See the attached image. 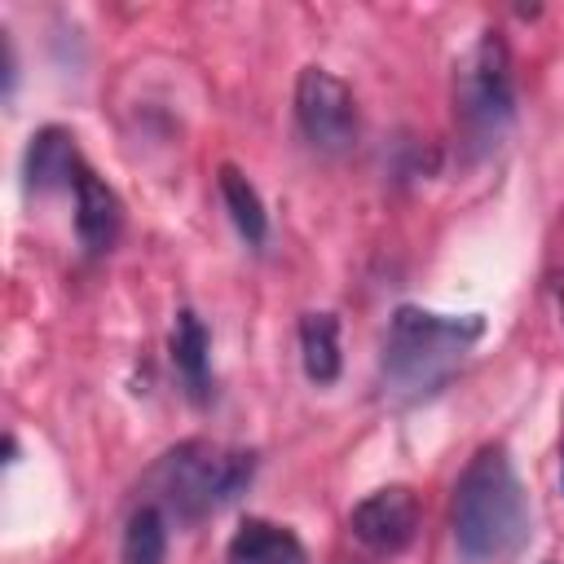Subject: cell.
Returning <instances> with one entry per match:
<instances>
[{"label":"cell","mask_w":564,"mask_h":564,"mask_svg":"<svg viewBox=\"0 0 564 564\" xmlns=\"http://www.w3.org/2000/svg\"><path fill=\"white\" fill-rule=\"evenodd\" d=\"M529 538V502L502 445H480L454 485V546L467 564H502Z\"/></svg>","instance_id":"obj_1"},{"label":"cell","mask_w":564,"mask_h":564,"mask_svg":"<svg viewBox=\"0 0 564 564\" xmlns=\"http://www.w3.org/2000/svg\"><path fill=\"white\" fill-rule=\"evenodd\" d=\"M480 335V313H432L419 304H401L383 339V392L392 401L432 397L458 370V361Z\"/></svg>","instance_id":"obj_2"},{"label":"cell","mask_w":564,"mask_h":564,"mask_svg":"<svg viewBox=\"0 0 564 564\" xmlns=\"http://www.w3.org/2000/svg\"><path fill=\"white\" fill-rule=\"evenodd\" d=\"M251 471H256V454L247 449H229L216 441H185L154 463L150 489L159 494V507L194 524L220 511L225 502H234L251 485Z\"/></svg>","instance_id":"obj_3"},{"label":"cell","mask_w":564,"mask_h":564,"mask_svg":"<svg viewBox=\"0 0 564 564\" xmlns=\"http://www.w3.org/2000/svg\"><path fill=\"white\" fill-rule=\"evenodd\" d=\"M454 110L458 128L476 150H494L516 119L511 53L498 31H485L454 66Z\"/></svg>","instance_id":"obj_4"},{"label":"cell","mask_w":564,"mask_h":564,"mask_svg":"<svg viewBox=\"0 0 564 564\" xmlns=\"http://www.w3.org/2000/svg\"><path fill=\"white\" fill-rule=\"evenodd\" d=\"M295 119L304 128V137L326 150L339 154L357 141V101L348 93V84L339 75H330L326 66H304L295 79Z\"/></svg>","instance_id":"obj_5"},{"label":"cell","mask_w":564,"mask_h":564,"mask_svg":"<svg viewBox=\"0 0 564 564\" xmlns=\"http://www.w3.org/2000/svg\"><path fill=\"white\" fill-rule=\"evenodd\" d=\"M348 524H352V538L361 546H370L379 555H397L419 533V498L405 485H383L352 507Z\"/></svg>","instance_id":"obj_6"},{"label":"cell","mask_w":564,"mask_h":564,"mask_svg":"<svg viewBox=\"0 0 564 564\" xmlns=\"http://www.w3.org/2000/svg\"><path fill=\"white\" fill-rule=\"evenodd\" d=\"M75 229H79L84 251H93V256L110 251L119 229H123L119 194L97 172H88V167H79V176H75Z\"/></svg>","instance_id":"obj_7"},{"label":"cell","mask_w":564,"mask_h":564,"mask_svg":"<svg viewBox=\"0 0 564 564\" xmlns=\"http://www.w3.org/2000/svg\"><path fill=\"white\" fill-rule=\"evenodd\" d=\"M22 176L31 194H48L57 185H75L79 176V154H75V137L66 128H40L26 145L22 159Z\"/></svg>","instance_id":"obj_8"},{"label":"cell","mask_w":564,"mask_h":564,"mask_svg":"<svg viewBox=\"0 0 564 564\" xmlns=\"http://www.w3.org/2000/svg\"><path fill=\"white\" fill-rule=\"evenodd\" d=\"M225 564H308V555H304L300 538L286 524H273V520L251 516L229 538Z\"/></svg>","instance_id":"obj_9"},{"label":"cell","mask_w":564,"mask_h":564,"mask_svg":"<svg viewBox=\"0 0 564 564\" xmlns=\"http://www.w3.org/2000/svg\"><path fill=\"white\" fill-rule=\"evenodd\" d=\"M167 352H172V366L185 383V392L203 405L207 401V326L198 322L194 308H176V322H172V335H167Z\"/></svg>","instance_id":"obj_10"},{"label":"cell","mask_w":564,"mask_h":564,"mask_svg":"<svg viewBox=\"0 0 564 564\" xmlns=\"http://www.w3.org/2000/svg\"><path fill=\"white\" fill-rule=\"evenodd\" d=\"M216 185H220L225 212H229L234 229L247 238V247H264V238H269V216H264V203H260L256 185H251L234 163H225V167L216 172Z\"/></svg>","instance_id":"obj_11"},{"label":"cell","mask_w":564,"mask_h":564,"mask_svg":"<svg viewBox=\"0 0 564 564\" xmlns=\"http://www.w3.org/2000/svg\"><path fill=\"white\" fill-rule=\"evenodd\" d=\"M300 361L313 383L339 379V322L335 313H304L300 322Z\"/></svg>","instance_id":"obj_12"},{"label":"cell","mask_w":564,"mask_h":564,"mask_svg":"<svg viewBox=\"0 0 564 564\" xmlns=\"http://www.w3.org/2000/svg\"><path fill=\"white\" fill-rule=\"evenodd\" d=\"M167 560V524L159 502H141L123 524V564H163Z\"/></svg>","instance_id":"obj_13"},{"label":"cell","mask_w":564,"mask_h":564,"mask_svg":"<svg viewBox=\"0 0 564 564\" xmlns=\"http://www.w3.org/2000/svg\"><path fill=\"white\" fill-rule=\"evenodd\" d=\"M555 300H560V313H564V273L555 278Z\"/></svg>","instance_id":"obj_14"},{"label":"cell","mask_w":564,"mask_h":564,"mask_svg":"<svg viewBox=\"0 0 564 564\" xmlns=\"http://www.w3.org/2000/svg\"><path fill=\"white\" fill-rule=\"evenodd\" d=\"M560 476H564V445H560Z\"/></svg>","instance_id":"obj_15"}]
</instances>
